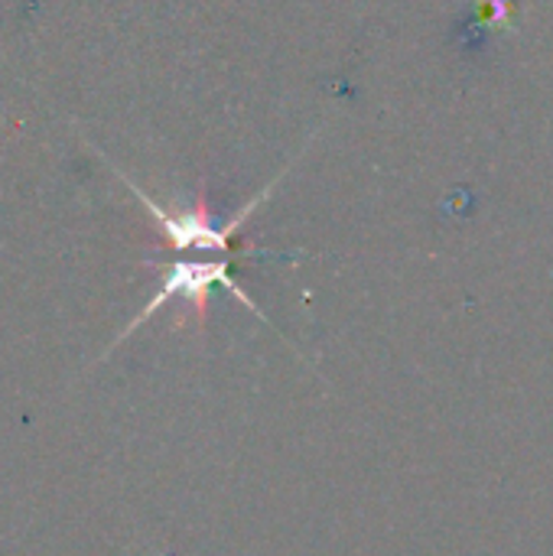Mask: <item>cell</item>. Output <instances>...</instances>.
Masks as SVG:
<instances>
[{
    "instance_id": "6da1fadb",
    "label": "cell",
    "mask_w": 553,
    "mask_h": 556,
    "mask_svg": "<svg viewBox=\"0 0 553 556\" xmlns=\"http://www.w3.org/2000/svg\"><path fill=\"white\" fill-rule=\"evenodd\" d=\"M121 179H124V186L143 202V208L150 212L153 225L160 228V235H163L176 251H215V254H228V251H231V238L244 228V222L257 212L261 202H267V195H271L274 186L280 182V179H274L264 192H257L248 205H241V212L231 215L228 222H215L205 192H199L192 205L166 208L163 202H156L153 195H147L140 186H134V179H127L124 173H121Z\"/></svg>"
},
{
    "instance_id": "7a4b0ae2",
    "label": "cell",
    "mask_w": 553,
    "mask_h": 556,
    "mask_svg": "<svg viewBox=\"0 0 553 556\" xmlns=\"http://www.w3.org/2000/svg\"><path fill=\"white\" fill-rule=\"evenodd\" d=\"M225 287L241 306H248L251 313H257L264 323H267V316H264V309L244 293V287L231 277V270H228V261L222 257V261H176V264H169L166 270H163V280H160V287H156V293L150 296V303L124 326V332L117 336V342L114 345H121L124 339H130L140 326H147L163 306H169L173 300H179L183 306H186V313L189 316H196V323L202 326L205 323V316H209V293H212V287Z\"/></svg>"
}]
</instances>
